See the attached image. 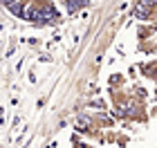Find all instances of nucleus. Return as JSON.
<instances>
[{"label": "nucleus", "mask_w": 157, "mask_h": 148, "mask_svg": "<svg viewBox=\"0 0 157 148\" xmlns=\"http://www.w3.org/2000/svg\"><path fill=\"white\" fill-rule=\"evenodd\" d=\"M0 2H2L5 7H11V5H16V2H18V0H0Z\"/></svg>", "instance_id": "nucleus-2"}, {"label": "nucleus", "mask_w": 157, "mask_h": 148, "mask_svg": "<svg viewBox=\"0 0 157 148\" xmlns=\"http://www.w3.org/2000/svg\"><path fill=\"white\" fill-rule=\"evenodd\" d=\"M67 5H70V9H76V7H85L88 5V0H67Z\"/></svg>", "instance_id": "nucleus-1"}]
</instances>
